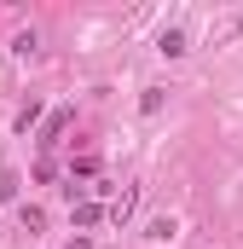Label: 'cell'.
Segmentation results:
<instances>
[{"mask_svg":"<svg viewBox=\"0 0 243 249\" xmlns=\"http://www.w3.org/2000/svg\"><path fill=\"white\" fill-rule=\"evenodd\" d=\"M133 209H139V186H127V191L116 197V203H110V220H127Z\"/></svg>","mask_w":243,"mask_h":249,"instance_id":"obj_1","label":"cell"},{"mask_svg":"<svg viewBox=\"0 0 243 249\" xmlns=\"http://www.w3.org/2000/svg\"><path fill=\"white\" fill-rule=\"evenodd\" d=\"M139 110L151 116V110H162V87H145V99H139Z\"/></svg>","mask_w":243,"mask_h":249,"instance_id":"obj_6","label":"cell"},{"mask_svg":"<svg viewBox=\"0 0 243 249\" xmlns=\"http://www.w3.org/2000/svg\"><path fill=\"white\" fill-rule=\"evenodd\" d=\"M99 220H104L99 203H81V209H75V226H99Z\"/></svg>","mask_w":243,"mask_h":249,"instance_id":"obj_4","label":"cell"},{"mask_svg":"<svg viewBox=\"0 0 243 249\" xmlns=\"http://www.w3.org/2000/svg\"><path fill=\"white\" fill-rule=\"evenodd\" d=\"M162 53H168V58H180V53H185V35H180V29H162Z\"/></svg>","mask_w":243,"mask_h":249,"instance_id":"obj_5","label":"cell"},{"mask_svg":"<svg viewBox=\"0 0 243 249\" xmlns=\"http://www.w3.org/2000/svg\"><path fill=\"white\" fill-rule=\"evenodd\" d=\"M75 122V110H52V122H47V133H41V145H58V133Z\"/></svg>","mask_w":243,"mask_h":249,"instance_id":"obj_2","label":"cell"},{"mask_svg":"<svg viewBox=\"0 0 243 249\" xmlns=\"http://www.w3.org/2000/svg\"><path fill=\"white\" fill-rule=\"evenodd\" d=\"M17 186H23V174H17V168H0V203H12Z\"/></svg>","mask_w":243,"mask_h":249,"instance_id":"obj_3","label":"cell"}]
</instances>
